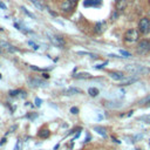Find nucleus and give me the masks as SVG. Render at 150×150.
Wrapping results in <instances>:
<instances>
[{
	"instance_id": "nucleus-1",
	"label": "nucleus",
	"mask_w": 150,
	"mask_h": 150,
	"mask_svg": "<svg viewBox=\"0 0 150 150\" xmlns=\"http://www.w3.org/2000/svg\"><path fill=\"white\" fill-rule=\"evenodd\" d=\"M125 70L131 74H136V75L150 74V68H148L145 66H141V64H128V66H125Z\"/></svg>"
},
{
	"instance_id": "nucleus-2",
	"label": "nucleus",
	"mask_w": 150,
	"mask_h": 150,
	"mask_svg": "<svg viewBox=\"0 0 150 150\" xmlns=\"http://www.w3.org/2000/svg\"><path fill=\"white\" fill-rule=\"evenodd\" d=\"M138 38H139V32L135 28H131L129 30L125 32L124 34V41L127 43H135L138 41Z\"/></svg>"
},
{
	"instance_id": "nucleus-3",
	"label": "nucleus",
	"mask_w": 150,
	"mask_h": 150,
	"mask_svg": "<svg viewBox=\"0 0 150 150\" xmlns=\"http://www.w3.org/2000/svg\"><path fill=\"white\" fill-rule=\"evenodd\" d=\"M137 54L139 55H145L150 52V41L149 40H142L138 42L137 48H136Z\"/></svg>"
},
{
	"instance_id": "nucleus-4",
	"label": "nucleus",
	"mask_w": 150,
	"mask_h": 150,
	"mask_svg": "<svg viewBox=\"0 0 150 150\" xmlns=\"http://www.w3.org/2000/svg\"><path fill=\"white\" fill-rule=\"evenodd\" d=\"M138 29H139V33L142 34H148L150 32V19L148 18H142L139 20V23H138Z\"/></svg>"
},
{
	"instance_id": "nucleus-5",
	"label": "nucleus",
	"mask_w": 150,
	"mask_h": 150,
	"mask_svg": "<svg viewBox=\"0 0 150 150\" xmlns=\"http://www.w3.org/2000/svg\"><path fill=\"white\" fill-rule=\"evenodd\" d=\"M74 1H71V0H64L62 4H61V9L63 11V12H69V11H71L73 9V7H74Z\"/></svg>"
},
{
	"instance_id": "nucleus-6",
	"label": "nucleus",
	"mask_w": 150,
	"mask_h": 150,
	"mask_svg": "<svg viewBox=\"0 0 150 150\" xmlns=\"http://www.w3.org/2000/svg\"><path fill=\"white\" fill-rule=\"evenodd\" d=\"M49 39H50V41H52L56 47L63 48V46H64V41L62 40V38H60V36H50Z\"/></svg>"
},
{
	"instance_id": "nucleus-7",
	"label": "nucleus",
	"mask_w": 150,
	"mask_h": 150,
	"mask_svg": "<svg viewBox=\"0 0 150 150\" xmlns=\"http://www.w3.org/2000/svg\"><path fill=\"white\" fill-rule=\"evenodd\" d=\"M102 4V0H84L83 6L86 7H97Z\"/></svg>"
},
{
	"instance_id": "nucleus-8",
	"label": "nucleus",
	"mask_w": 150,
	"mask_h": 150,
	"mask_svg": "<svg viewBox=\"0 0 150 150\" xmlns=\"http://www.w3.org/2000/svg\"><path fill=\"white\" fill-rule=\"evenodd\" d=\"M110 77L116 80V81H122L123 79H125V75L121 71H111L110 73Z\"/></svg>"
},
{
	"instance_id": "nucleus-9",
	"label": "nucleus",
	"mask_w": 150,
	"mask_h": 150,
	"mask_svg": "<svg viewBox=\"0 0 150 150\" xmlns=\"http://www.w3.org/2000/svg\"><path fill=\"white\" fill-rule=\"evenodd\" d=\"M104 29H105V22H97L96 25H95V33H97V34H101V33H103L104 32Z\"/></svg>"
},
{
	"instance_id": "nucleus-10",
	"label": "nucleus",
	"mask_w": 150,
	"mask_h": 150,
	"mask_svg": "<svg viewBox=\"0 0 150 150\" xmlns=\"http://www.w3.org/2000/svg\"><path fill=\"white\" fill-rule=\"evenodd\" d=\"M137 81V77H128V79H123L121 81V86H129V84H132Z\"/></svg>"
},
{
	"instance_id": "nucleus-11",
	"label": "nucleus",
	"mask_w": 150,
	"mask_h": 150,
	"mask_svg": "<svg viewBox=\"0 0 150 150\" xmlns=\"http://www.w3.org/2000/svg\"><path fill=\"white\" fill-rule=\"evenodd\" d=\"M38 136L41 137V138H47L49 136V130L48 129H41L39 132H38Z\"/></svg>"
},
{
	"instance_id": "nucleus-12",
	"label": "nucleus",
	"mask_w": 150,
	"mask_h": 150,
	"mask_svg": "<svg viewBox=\"0 0 150 150\" xmlns=\"http://www.w3.org/2000/svg\"><path fill=\"white\" fill-rule=\"evenodd\" d=\"M67 95H73V94H80L81 93V89H79V88H69V89H67L66 91H64Z\"/></svg>"
},
{
	"instance_id": "nucleus-13",
	"label": "nucleus",
	"mask_w": 150,
	"mask_h": 150,
	"mask_svg": "<svg viewBox=\"0 0 150 150\" xmlns=\"http://www.w3.org/2000/svg\"><path fill=\"white\" fill-rule=\"evenodd\" d=\"M94 130H95L97 134H100L101 136H103V137H105V136H107L105 129H104V128H102V127H94Z\"/></svg>"
},
{
	"instance_id": "nucleus-14",
	"label": "nucleus",
	"mask_w": 150,
	"mask_h": 150,
	"mask_svg": "<svg viewBox=\"0 0 150 150\" xmlns=\"http://www.w3.org/2000/svg\"><path fill=\"white\" fill-rule=\"evenodd\" d=\"M0 45H1V46H4V48H5L7 52H14V50H15V48H14L12 45L7 43V42H0Z\"/></svg>"
},
{
	"instance_id": "nucleus-15",
	"label": "nucleus",
	"mask_w": 150,
	"mask_h": 150,
	"mask_svg": "<svg viewBox=\"0 0 150 150\" xmlns=\"http://www.w3.org/2000/svg\"><path fill=\"white\" fill-rule=\"evenodd\" d=\"M88 93H89L90 96L95 97V96L98 95V89H97V88H89V89H88Z\"/></svg>"
},
{
	"instance_id": "nucleus-16",
	"label": "nucleus",
	"mask_w": 150,
	"mask_h": 150,
	"mask_svg": "<svg viewBox=\"0 0 150 150\" xmlns=\"http://www.w3.org/2000/svg\"><path fill=\"white\" fill-rule=\"evenodd\" d=\"M74 77H76V79H88V77H90V75L88 73H81V74L74 75Z\"/></svg>"
},
{
	"instance_id": "nucleus-17",
	"label": "nucleus",
	"mask_w": 150,
	"mask_h": 150,
	"mask_svg": "<svg viewBox=\"0 0 150 150\" xmlns=\"http://www.w3.org/2000/svg\"><path fill=\"white\" fill-rule=\"evenodd\" d=\"M30 1H32V2L34 4V6H35V7H38L39 9H41V11L43 9V5H42L40 1H36V0H30Z\"/></svg>"
},
{
	"instance_id": "nucleus-18",
	"label": "nucleus",
	"mask_w": 150,
	"mask_h": 150,
	"mask_svg": "<svg viewBox=\"0 0 150 150\" xmlns=\"http://www.w3.org/2000/svg\"><path fill=\"white\" fill-rule=\"evenodd\" d=\"M122 104L121 103H112V102H109V103H107V107H109V108H120Z\"/></svg>"
},
{
	"instance_id": "nucleus-19",
	"label": "nucleus",
	"mask_w": 150,
	"mask_h": 150,
	"mask_svg": "<svg viewBox=\"0 0 150 150\" xmlns=\"http://www.w3.org/2000/svg\"><path fill=\"white\" fill-rule=\"evenodd\" d=\"M139 103H141V104H145V103H150V95H148V96H145L144 98H142V100L139 101Z\"/></svg>"
},
{
	"instance_id": "nucleus-20",
	"label": "nucleus",
	"mask_w": 150,
	"mask_h": 150,
	"mask_svg": "<svg viewBox=\"0 0 150 150\" xmlns=\"http://www.w3.org/2000/svg\"><path fill=\"white\" fill-rule=\"evenodd\" d=\"M120 53L123 55V57H130V56H131V54H130L129 52H127V50H123V49H120Z\"/></svg>"
},
{
	"instance_id": "nucleus-21",
	"label": "nucleus",
	"mask_w": 150,
	"mask_h": 150,
	"mask_svg": "<svg viewBox=\"0 0 150 150\" xmlns=\"http://www.w3.org/2000/svg\"><path fill=\"white\" fill-rule=\"evenodd\" d=\"M28 45H29V46H32V47H33V49H35V50H36V49H39V46H38L36 43H34L33 41H28Z\"/></svg>"
},
{
	"instance_id": "nucleus-22",
	"label": "nucleus",
	"mask_w": 150,
	"mask_h": 150,
	"mask_svg": "<svg viewBox=\"0 0 150 150\" xmlns=\"http://www.w3.org/2000/svg\"><path fill=\"white\" fill-rule=\"evenodd\" d=\"M20 149H21V141H20V139H18V142H16V144H15L14 150H20Z\"/></svg>"
},
{
	"instance_id": "nucleus-23",
	"label": "nucleus",
	"mask_w": 150,
	"mask_h": 150,
	"mask_svg": "<svg viewBox=\"0 0 150 150\" xmlns=\"http://www.w3.org/2000/svg\"><path fill=\"white\" fill-rule=\"evenodd\" d=\"M21 9H22V11H23V12H25V13H26V14H27V15H29V16H30V18H34V15H33V14H32V13H29V12H28V11H27V9H26V8H25V7H21Z\"/></svg>"
},
{
	"instance_id": "nucleus-24",
	"label": "nucleus",
	"mask_w": 150,
	"mask_h": 150,
	"mask_svg": "<svg viewBox=\"0 0 150 150\" xmlns=\"http://www.w3.org/2000/svg\"><path fill=\"white\" fill-rule=\"evenodd\" d=\"M41 103H42V100L41 98H35V105H38V107H40L41 105Z\"/></svg>"
},
{
	"instance_id": "nucleus-25",
	"label": "nucleus",
	"mask_w": 150,
	"mask_h": 150,
	"mask_svg": "<svg viewBox=\"0 0 150 150\" xmlns=\"http://www.w3.org/2000/svg\"><path fill=\"white\" fill-rule=\"evenodd\" d=\"M70 112H71V114H77V112H79V108H76V107L70 108Z\"/></svg>"
},
{
	"instance_id": "nucleus-26",
	"label": "nucleus",
	"mask_w": 150,
	"mask_h": 150,
	"mask_svg": "<svg viewBox=\"0 0 150 150\" xmlns=\"http://www.w3.org/2000/svg\"><path fill=\"white\" fill-rule=\"evenodd\" d=\"M105 64H107V62H103L102 64H97V66H95V68H96V69H101V68H103Z\"/></svg>"
},
{
	"instance_id": "nucleus-27",
	"label": "nucleus",
	"mask_w": 150,
	"mask_h": 150,
	"mask_svg": "<svg viewBox=\"0 0 150 150\" xmlns=\"http://www.w3.org/2000/svg\"><path fill=\"white\" fill-rule=\"evenodd\" d=\"M18 94H19V90H12V91H9V95L11 96H15Z\"/></svg>"
},
{
	"instance_id": "nucleus-28",
	"label": "nucleus",
	"mask_w": 150,
	"mask_h": 150,
	"mask_svg": "<svg viewBox=\"0 0 150 150\" xmlns=\"http://www.w3.org/2000/svg\"><path fill=\"white\" fill-rule=\"evenodd\" d=\"M116 16H118V14H117V13L115 12V13H114V14L111 15V20H116Z\"/></svg>"
},
{
	"instance_id": "nucleus-29",
	"label": "nucleus",
	"mask_w": 150,
	"mask_h": 150,
	"mask_svg": "<svg viewBox=\"0 0 150 150\" xmlns=\"http://www.w3.org/2000/svg\"><path fill=\"white\" fill-rule=\"evenodd\" d=\"M29 67H30L33 70H42L41 68H38V67H35V66H29Z\"/></svg>"
},
{
	"instance_id": "nucleus-30",
	"label": "nucleus",
	"mask_w": 150,
	"mask_h": 150,
	"mask_svg": "<svg viewBox=\"0 0 150 150\" xmlns=\"http://www.w3.org/2000/svg\"><path fill=\"white\" fill-rule=\"evenodd\" d=\"M0 8H2V9H6V5H5L2 1H0Z\"/></svg>"
},
{
	"instance_id": "nucleus-31",
	"label": "nucleus",
	"mask_w": 150,
	"mask_h": 150,
	"mask_svg": "<svg viewBox=\"0 0 150 150\" xmlns=\"http://www.w3.org/2000/svg\"><path fill=\"white\" fill-rule=\"evenodd\" d=\"M43 77H46V79H48V77H49V75H48V74H43Z\"/></svg>"
},
{
	"instance_id": "nucleus-32",
	"label": "nucleus",
	"mask_w": 150,
	"mask_h": 150,
	"mask_svg": "<svg viewBox=\"0 0 150 150\" xmlns=\"http://www.w3.org/2000/svg\"><path fill=\"white\" fill-rule=\"evenodd\" d=\"M71 1H74V2H76V0H71Z\"/></svg>"
},
{
	"instance_id": "nucleus-33",
	"label": "nucleus",
	"mask_w": 150,
	"mask_h": 150,
	"mask_svg": "<svg viewBox=\"0 0 150 150\" xmlns=\"http://www.w3.org/2000/svg\"><path fill=\"white\" fill-rule=\"evenodd\" d=\"M149 18H150V12H149Z\"/></svg>"
},
{
	"instance_id": "nucleus-34",
	"label": "nucleus",
	"mask_w": 150,
	"mask_h": 150,
	"mask_svg": "<svg viewBox=\"0 0 150 150\" xmlns=\"http://www.w3.org/2000/svg\"><path fill=\"white\" fill-rule=\"evenodd\" d=\"M0 79H1V74H0Z\"/></svg>"
},
{
	"instance_id": "nucleus-35",
	"label": "nucleus",
	"mask_w": 150,
	"mask_h": 150,
	"mask_svg": "<svg viewBox=\"0 0 150 150\" xmlns=\"http://www.w3.org/2000/svg\"><path fill=\"white\" fill-rule=\"evenodd\" d=\"M149 2H150V0H149Z\"/></svg>"
}]
</instances>
